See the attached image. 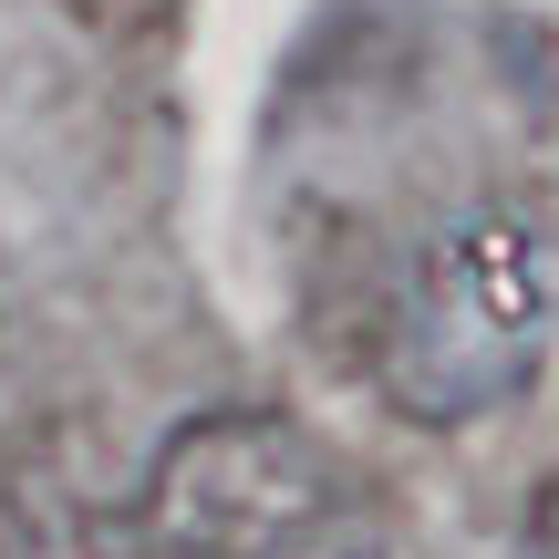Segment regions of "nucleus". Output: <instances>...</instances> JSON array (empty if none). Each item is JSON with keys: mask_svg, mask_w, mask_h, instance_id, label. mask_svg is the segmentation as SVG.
Instances as JSON below:
<instances>
[{"mask_svg": "<svg viewBox=\"0 0 559 559\" xmlns=\"http://www.w3.org/2000/svg\"><path fill=\"white\" fill-rule=\"evenodd\" d=\"M311 321L394 415L477 425L539 383L559 270L519 198H425L353 218L332 260H311Z\"/></svg>", "mask_w": 559, "mask_h": 559, "instance_id": "1", "label": "nucleus"}, {"mask_svg": "<svg viewBox=\"0 0 559 559\" xmlns=\"http://www.w3.org/2000/svg\"><path fill=\"white\" fill-rule=\"evenodd\" d=\"M124 559H404L383 498L290 415H198L145 466Z\"/></svg>", "mask_w": 559, "mask_h": 559, "instance_id": "2", "label": "nucleus"}, {"mask_svg": "<svg viewBox=\"0 0 559 559\" xmlns=\"http://www.w3.org/2000/svg\"><path fill=\"white\" fill-rule=\"evenodd\" d=\"M519 559H559V466H549L539 508H528V539H519Z\"/></svg>", "mask_w": 559, "mask_h": 559, "instance_id": "3", "label": "nucleus"}]
</instances>
